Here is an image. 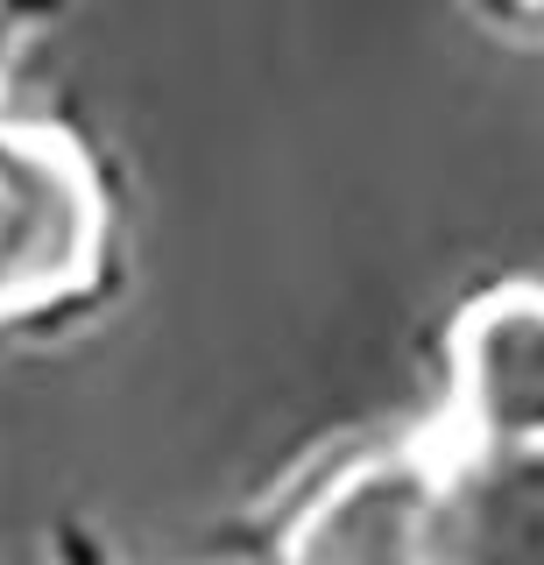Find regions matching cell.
I'll use <instances>...</instances> for the list:
<instances>
[{"mask_svg": "<svg viewBox=\"0 0 544 565\" xmlns=\"http://www.w3.org/2000/svg\"><path fill=\"white\" fill-rule=\"evenodd\" d=\"M438 558L544 565V446H467L438 473Z\"/></svg>", "mask_w": 544, "mask_h": 565, "instance_id": "cell-4", "label": "cell"}, {"mask_svg": "<svg viewBox=\"0 0 544 565\" xmlns=\"http://www.w3.org/2000/svg\"><path fill=\"white\" fill-rule=\"evenodd\" d=\"M290 565H446L438 558V467L375 459L297 523Z\"/></svg>", "mask_w": 544, "mask_h": 565, "instance_id": "cell-3", "label": "cell"}, {"mask_svg": "<svg viewBox=\"0 0 544 565\" xmlns=\"http://www.w3.org/2000/svg\"><path fill=\"white\" fill-rule=\"evenodd\" d=\"M93 255V184L57 141L0 135V311L64 290Z\"/></svg>", "mask_w": 544, "mask_h": 565, "instance_id": "cell-2", "label": "cell"}, {"mask_svg": "<svg viewBox=\"0 0 544 565\" xmlns=\"http://www.w3.org/2000/svg\"><path fill=\"white\" fill-rule=\"evenodd\" d=\"M452 417L467 446H544V290H488L452 332Z\"/></svg>", "mask_w": 544, "mask_h": 565, "instance_id": "cell-1", "label": "cell"}]
</instances>
